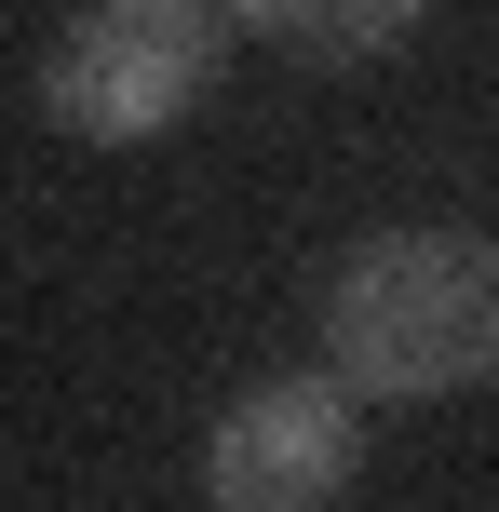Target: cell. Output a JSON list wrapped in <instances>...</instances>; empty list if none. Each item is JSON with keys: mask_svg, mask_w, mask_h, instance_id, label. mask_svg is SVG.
Masks as SVG:
<instances>
[{"mask_svg": "<svg viewBox=\"0 0 499 512\" xmlns=\"http://www.w3.org/2000/svg\"><path fill=\"white\" fill-rule=\"evenodd\" d=\"M324 378L365 405H459L499 378V230H365L311 297Z\"/></svg>", "mask_w": 499, "mask_h": 512, "instance_id": "obj_1", "label": "cell"}, {"mask_svg": "<svg viewBox=\"0 0 499 512\" xmlns=\"http://www.w3.org/2000/svg\"><path fill=\"white\" fill-rule=\"evenodd\" d=\"M230 41L243 27L216 0H81L41 41V122L81 135V149H149L216 95Z\"/></svg>", "mask_w": 499, "mask_h": 512, "instance_id": "obj_2", "label": "cell"}, {"mask_svg": "<svg viewBox=\"0 0 499 512\" xmlns=\"http://www.w3.org/2000/svg\"><path fill=\"white\" fill-rule=\"evenodd\" d=\"M189 472H203V512H338L351 472H365V391H338L324 364L257 378L216 405Z\"/></svg>", "mask_w": 499, "mask_h": 512, "instance_id": "obj_3", "label": "cell"}, {"mask_svg": "<svg viewBox=\"0 0 499 512\" xmlns=\"http://www.w3.org/2000/svg\"><path fill=\"white\" fill-rule=\"evenodd\" d=\"M216 14H230L243 41L297 54V68H378V54L419 41L432 0H216Z\"/></svg>", "mask_w": 499, "mask_h": 512, "instance_id": "obj_4", "label": "cell"}]
</instances>
